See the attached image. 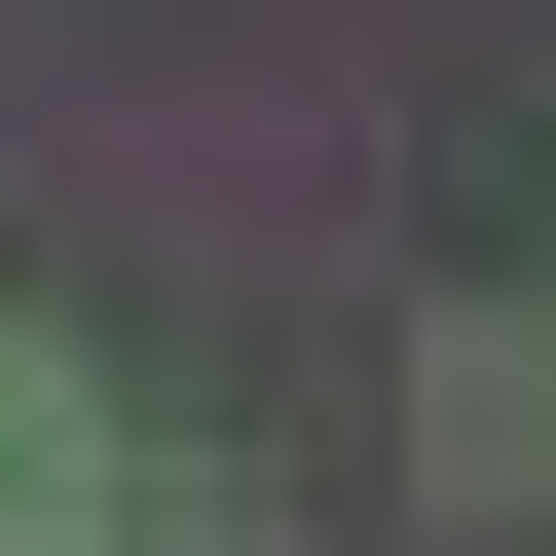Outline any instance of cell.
<instances>
[{"label": "cell", "instance_id": "1", "mask_svg": "<svg viewBox=\"0 0 556 556\" xmlns=\"http://www.w3.org/2000/svg\"><path fill=\"white\" fill-rule=\"evenodd\" d=\"M408 519H556V298H445L408 334Z\"/></svg>", "mask_w": 556, "mask_h": 556}]
</instances>
